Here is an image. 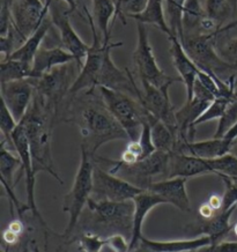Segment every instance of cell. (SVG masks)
Wrapping results in <instances>:
<instances>
[{
  "mask_svg": "<svg viewBox=\"0 0 237 252\" xmlns=\"http://www.w3.org/2000/svg\"><path fill=\"white\" fill-rule=\"evenodd\" d=\"M68 6L63 0H50V18L52 25L58 29L62 46L75 58V65L79 69L82 67L89 45L80 37L72 26L69 19Z\"/></svg>",
  "mask_w": 237,
  "mask_h": 252,
  "instance_id": "cell-10",
  "label": "cell"
},
{
  "mask_svg": "<svg viewBox=\"0 0 237 252\" xmlns=\"http://www.w3.org/2000/svg\"><path fill=\"white\" fill-rule=\"evenodd\" d=\"M55 119L56 116L46 109L41 99L35 95L31 108L19 124L22 126L28 139L36 174L45 171L57 182L63 184L61 176L56 170L52 157L51 137Z\"/></svg>",
  "mask_w": 237,
  "mask_h": 252,
  "instance_id": "cell-2",
  "label": "cell"
},
{
  "mask_svg": "<svg viewBox=\"0 0 237 252\" xmlns=\"http://www.w3.org/2000/svg\"><path fill=\"white\" fill-rule=\"evenodd\" d=\"M170 42V56H171L172 65L178 73L179 79L185 86L186 101H191L193 96V87H195L196 80L198 78L199 68L195 64V62L190 58L186 54L184 46H183L181 39L175 35L168 36Z\"/></svg>",
  "mask_w": 237,
  "mask_h": 252,
  "instance_id": "cell-17",
  "label": "cell"
},
{
  "mask_svg": "<svg viewBox=\"0 0 237 252\" xmlns=\"http://www.w3.org/2000/svg\"><path fill=\"white\" fill-rule=\"evenodd\" d=\"M169 158L170 153L167 152L156 151L151 157L140 160L133 164L122 163L119 160H108L110 163H112V167L110 168V172L113 175L119 176L129 181L130 183L136 185V187L147 190L156 177L167 178L169 167Z\"/></svg>",
  "mask_w": 237,
  "mask_h": 252,
  "instance_id": "cell-7",
  "label": "cell"
},
{
  "mask_svg": "<svg viewBox=\"0 0 237 252\" xmlns=\"http://www.w3.org/2000/svg\"><path fill=\"white\" fill-rule=\"evenodd\" d=\"M198 213L200 219H203V220H208V219H212L214 217L216 214V211L206 201V203L200 205Z\"/></svg>",
  "mask_w": 237,
  "mask_h": 252,
  "instance_id": "cell-46",
  "label": "cell"
},
{
  "mask_svg": "<svg viewBox=\"0 0 237 252\" xmlns=\"http://www.w3.org/2000/svg\"><path fill=\"white\" fill-rule=\"evenodd\" d=\"M25 252H39V251H38V248L37 247L33 245V250H31V249H28V248H26Z\"/></svg>",
  "mask_w": 237,
  "mask_h": 252,
  "instance_id": "cell-51",
  "label": "cell"
},
{
  "mask_svg": "<svg viewBox=\"0 0 237 252\" xmlns=\"http://www.w3.org/2000/svg\"><path fill=\"white\" fill-rule=\"evenodd\" d=\"M235 98H228V97H216L211 104L207 107L205 111L203 112V115L198 118V121L196 122V127L197 126L205 124L207 122L215 121L219 119L225 115V112L230 104V102Z\"/></svg>",
  "mask_w": 237,
  "mask_h": 252,
  "instance_id": "cell-36",
  "label": "cell"
},
{
  "mask_svg": "<svg viewBox=\"0 0 237 252\" xmlns=\"http://www.w3.org/2000/svg\"><path fill=\"white\" fill-rule=\"evenodd\" d=\"M235 142H237V140H236V141H235Z\"/></svg>",
  "mask_w": 237,
  "mask_h": 252,
  "instance_id": "cell-56",
  "label": "cell"
},
{
  "mask_svg": "<svg viewBox=\"0 0 237 252\" xmlns=\"http://www.w3.org/2000/svg\"><path fill=\"white\" fill-rule=\"evenodd\" d=\"M99 91L103 103L124 128L130 141L138 140L143 123L148 121L149 112L138 99L125 93L105 87H99Z\"/></svg>",
  "mask_w": 237,
  "mask_h": 252,
  "instance_id": "cell-6",
  "label": "cell"
},
{
  "mask_svg": "<svg viewBox=\"0 0 237 252\" xmlns=\"http://www.w3.org/2000/svg\"><path fill=\"white\" fill-rule=\"evenodd\" d=\"M86 13V18L88 20L89 26H91L93 42L89 45V50L87 52L85 61H83L82 67L80 68L78 77L72 82L71 88L68 91V96L72 99L75 97L79 93H92L98 88V80L100 72H101L103 63L106 54L111 50L123 46V42H104L96 28V25L93 19V14L86 7H83Z\"/></svg>",
  "mask_w": 237,
  "mask_h": 252,
  "instance_id": "cell-4",
  "label": "cell"
},
{
  "mask_svg": "<svg viewBox=\"0 0 237 252\" xmlns=\"http://www.w3.org/2000/svg\"><path fill=\"white\" fill-rule=\"evenodd\" d=\"M148 123L151 125L152 139L156 151L173 153L176 151L177 142H178L175 132L168 125L151 114L148 116Z\"/></svg>",
  "mask_w": 237,
  "mask_h": 252,
  "instance_id": "cell-27",
  "label": "cell"
},
{
  "mask_svg": "<svg viewBox=\"0 0 237 252\" xmlns=\"http://www.w3.org/2000/svg\"><path fill=\"white\" fill-rule=\"evenodd\" d=\"M186 0H165V12L171 34L183 41V11Z\"/></svg>",
  "mask_w": 237,
  "mask_h": 252,
  "instance_id": "cell-33",
  "label": "cell"
},
{
  "mask_svg": "<svg viewBox=\"0 0 237 252\" xmlns=\"http://www.w3.org/2000/svg\"><path fill=\"white\" fill-rule=\"evenodd\" d=\"M195 252H197V251H195Z\"/></svg>",
  "mask_w": 237,
  "mask_h": 252,
  "instance_id": "cell-57",
  "label": "cell"
},
{
  "mask_svg": "<svg viewBox=\"0 0 237 252\" xmlns=\"http://www.w3.org/2000/svg\"><path fill=\"white\" fill-rule=\"evenodd\" d=\"M34 79L33 64L15 61V59H2L0 64V82H9L16 80Z\"/></svg>",
  "mask_w": 237,
  "mask_h": 252,
  "instance_id": "cell-31",
  "label": "cell"
},
{
  "mask_svg": "<svg viewBox=\"0 0 237 252\" xmlns=\"http://www.w3.org/2000/svg\"><path fill=\"white\" fill-rule=\"evenodd\" d=\"M130 252H153V251L149 250L148 248H146L143 244H140L139 248H136L135 250H132V251H130Z\"/></svg>",
  "mask_w": 237,
  "mask_h": 252,
  "instance_id": "cell-50",
  "label": "cell"
},
{
  "mask_svg": "<svg viewBox=\"0 0 237 252\" xmlns=\"http://www.w3.org/2000/svg\"><path fill=\"white\" fill-rule=\"evenodd\" d=\"M113 1H115V2H116V0H113Z\"/></svg>",
  "mask_w": 237,
  "mask_h": 252,
  "instance_id": "cell-55",
  "label": "cell"
},
{
  "mask_svg": "<svg viewBox=\"0 0 237 252\" xmlns=\"http://www.w3.org/2000/svg\"><path fill=\"white\" fill-rule=\"evenodd\" d=\"M233 231H234V234H235L236 236H237V222L233 225Z\"/></svg>",
  "mask_w": 237,
  "mask_h": 252,
  "instance_id": "cell-52",
  "label": "cell"
},
{
  "mask_svg": "<svg viewBox=\"0 0 237 252\" xmlns=\"http://www.w3.org/2000/svg\"><path fill=\"white\" fill-rule=\"evenodd\" d=\"M203 9L207 19L214 22L219 27V31L237 13V6L233 0H206Z\"/></svg>",
  "mask_w": 237,
  "mask_h": 252,
  "instance_id": "cell-30",
  "label": "cell"
},
{
  "mask_svg": "<svg viewBox=\"0 0 237 252\" xmlns=\"http://www.w3.org/2000/svg\"><path fill=\"white\" fill-rule=\"evenodd\" d=\"M216 49L220 57L237 69V36L225 39L221 44L216 43Z\"/></svg>",
  "mask_w": 237,
  "mask_h": 252,
  "instance_id": "cell-41",
  "label": "cell"
},
{
  "mask_svg": "<svg viewBox=\"0 0 237 252\" xmlns=\"http://www.w3.org/2000/svg\"><path fill=\"white\" fill-rule=\"evenodd\" d=\"M21 160L12 153L4 141L0 145V177L2 187L14 188L15 172L21 169Z\"/></svg>",
  "mask_w": 237,
  "mask_h": 252,
  "instance_id": "cell-32",
  "label": "cell"
},
{
  "mask_svg": "<svg viewBox=\"0 0 237 252\" xmlns=\"http://www.w3.org/2000/svg\"><path fill=\"white\" fill-rule=\"evenodd\" d=\"M87 207L92 213V221L87 231L101 236L102 234H108V236L122 234L130 236L131 240L135 213V204L132 200L110 201L91 198Z\"/></svg>",
  "mask_w": 237,
  "mask_h": 252,
  "instance_id": "cell-3",
  "label": "cell"
},
{
  "mask_svg": "<svg viewBox=\"0 0 237 252\" xmlns=\"http://www.w3.org/2000/svg\"><path fill=\"white\" fill-rule=\"evenodd\" d=\"M43 1H46V0H43Z\"/></svg>",
  "mask_w": 237,
  "mask_h": 252,
  "instance_id": "cell-54",
  "label": "cell"
},
{
  "mask_svg": "<svg viewBox=\"0 0 237 252\" xmlns=\"http://www.w3.org/2000/svg\"><path fill=\"white\" fill-rule=\"evenodd\" d=\"M93 19L104 42L111 41V23L115 18L116 4L113 0H92Z\"/></svg>",
  "mask_w": 237,
  "mask_h": 252,
  "instance_id": "cell-26",
  "label": "cell"
},
{
  "mask_svg": "<svg viewBox=\"0 0 237 252\" xmlns=\"http://www.w3.org/2000/svg\"><path fill=\"white\" fill-rule=\"evenodd\" d=\"M135 22L143 23V25H153L161 29L167 36L172 35L170 31L168 22H167L165 12V0H148V4L145 11L141 14L132 18Z\"/></svg>",
  "mask_w": 237,
  "mask_h": 252,
  "instance_id": "cell-29",
  "label": "cell"
},
{
  "mask_svg": "<svg viewBox=\"0 0 237 252\" xmlns=\"http://www.w3.org/2000/svg\"><path fill=\"white\" fill-rule=\"evenodd\" d=\"M52 26L53 25H52L51 18H50L49 15L48 18L42 22V25L39 26L37 31H36L34 34L29 36V37L27 38L21 45L18 46V48L12 52L8 58L28 63V64H33L36 55H37L39 49L42 48L43 41H44V38L46 37V35H48L50 28H51Z\"/></svg>",
  "mask_w": 237,
  "mask_h": 252,
  "instance_id": "cell-25",
  "label": "cell"
},
{
  "mask_svg": "<svg viewBox=\"0 0 237 252\" xmlns=\"http://www.w3.org/2000/svg\"><path fill=\"white\" fill-rule=\"evenodd\" d=\"M138 142H139L140 147H141V153H142L141 160L151 157L153 153H155L156 152L154 142H153V139H152L151 125H149L148 121L143 123L142 130H141V133H140V137L138 139Z\"/></svg>",
  "mask_w": 237,
  "mask_h": 252,
  "instance_id": "cell-42",
  "label": "cell"
},
{
  "mask_svg": "<svg viewBox=\"0 0 237 252\" xmlns=\"http://www.w3.org/2000/svg\"><path fill=\"white\" fill-rule=\"evenodd\" d=\"M15 0H1V9H0V21L7 22L12 20V7Z\"/></svg>",
  "mask_w": 237,
  "mask_h": 252,
  "instance_id": "cell-44",
  "label": "cell"
},
{
  "mask_svg": "<svg viewBox=\"0 0 237 252\" xmlns=\"http://www.w3.org/2000/svg\"><path fill=\"white\" fill-rule=\"evenodd\" d=\"M132 201L135 204V213H133L132 236L131 240H130V249H131V251L135 250L141 244V240L143 237V222H145L146 217L148 215L149 212L154 207L159 206V205L166 204V201L160 195L148 190H143Z\"/></svg>",
  "mask_w": 237,
  "mask_h": 252,
  "instance_id": "cell-20",
  "label": "cell"
},
{
  "mask_svg": "<svg viewBox=\"0 0 237 252\" xmlns=\"http://www.w3.org/2000/svg\"><path fill=\"white\" fill-rule=\"evenodd\" d=\"M225 183V192L222 194V210L228 211L233 207H237V181L227 176H219Z\"/></svg>",
  "mask_w": 237,
  "mask_h": 252,
  "instance_id": "cell-40",
  "label": "cell"
},
{
  "mask_svg": "<svg viewBox=\"0 0 237 252\" xmlns=\"http://www.w3.org/2000/svg\"><path fill=\"white\" fill-rule=\"evenodd\" d=\"M207 203L211 205V206L214 208L216 212L222 210V197L221 195L212 194L211 197L208 198V200H207Z\"/></svg>",
  "mask_w": 237,
  "mask_h": 252,
  "instance_id": "cell-47",
  "label": "cell"
},
{
  "mask_svg": "<svg viewBox=\"0 0 237 252\" xmlns=\"http://www.w3.org/2000/svg\"><path fill=\"white\" fill-rule=\"evenodd\" d=\"M235 142L227 140L225 138H211L207 140L192 141L181 144L177 147V153H185L193 157L203 158V160H213V158L223 157L230 153Z\"/></svg>",
  "mask_w": 237,
  "mask_h": 252,
  "instance_id": "cell-22",
  "label": "cell"
},
{
  "mask_svg": "<svg viewBox=\"0 0 237 252\" xmlns=\"http://www.w3.org/2000/svg\"><path fill=\"white\" fill-rule=\"evenodd\" d=\"M140 85H141V92L139 96L140 103L149 114L168 125L177 135L176 110L170 101L169 88H158L147 81H140Z\"/></svg>",
  "mask_w": 237,
  "mask_h": 252,
  "instance_id": "cell-15",
  "label": "cell"
},
{
  "mask_svg": "<svg viewBox=\"0 0 237 252\" xmlns=\"http://www.w3.org/2000/svg\"><path fill=\"white\" fill-rule=\"evenodd\" d=\"M49 15L50 0H15L12 7V20L20 45L37 31Z\"/></svg>",
  "mask_w": 237,
  "mask_h": 252,
  "instance_id": "cell-12",
  "label": "cell"
},
{
  "mask_svg": "<svg viewBox=\"0 0 237 252\" xmlns=\"http://www.w3.org/2000/svg\"><path fill=\"white\" fill-rule=\"evenodd\" d=\"M223 138L227 139V140L233 141V142H235L237 140V122L235 123V125H234L233 127L230 128L228 132H227Z\"/></svg>",
  "mask_w": 237,
  "mask_h": 252,
  "instance_id": "cell-48",
  "label": "cell"
},
{
  "mask_svg": "<svg viewBox=\"0 0 237 252\" xmlns=\"http://www.w3.org/2000/svg\"><path fill=\"white\" fill-rule=\"evenodd\" d=\"M116 13L115 18L112 20L111 28L115 25L117 19H121V21L126 25V16L133 18V16L141 14L147 7L148 0H116Z\"/></svg>",
  "mask_w": 237,
  "mask_h": 252,
  "instance_id": "cell-34",
  "label": "cell"
},
{
  "mask_svg": "<svg viewBox=\"0 0 237 252\" xmlns=\"http://www.w3.org/2000/svg\"><path fill=\"white\" fill-rule=\"evenodd\" d=\"M94 158L81 145V157L76 170L71 190L65 195L63 211L68 214V227L63 234L64 237H69L74 231L76 224L81 218L82 212L88 206L94 188Z\"/></svg>",
  "mask_w": 237,
  "mask_h": 252,
  "instance_id": "cell-5",
  "label": "cell"
},
{
  "mask_svg": "<svg viewBox=\"0 0 237 252\" xmlns=\"http://www.w3.org/2000/svg\"><path fill=\"white\" fill-rule=\"evenodd\" d=\"M76 244L82 252H101L106 247V238L101 235L86 231L75 238Z\"/></svg>",
  "mask_w": 237,
  "mask_h": 252,
  "instance_id": "cell-38",
  "label": "cell"
},
{
  "mask_svg": "<svg viewBox=\"0 0 237 252\" xmlns=\"http://www.w3.org/2000/svg\"><path fill=\"white\" fill-rule=\"evenodd\" d=\"M218 35H191L184 36L182 44L186 54L195 62L199 69L213 77L236 69L220 57L216 49Z\"/></svg>",
  "mask_w": 237,
  "mask_h": 252,
  "instance_id": "cell-9",
  "label": "cell"
},
{
  "mask_svg": "<svg viewBox=\"0 0 237 252\" xmlns=\"http://www.w3.org/2000/svg\"><path fill=\"white\" fill-rule=\"evenodd\" d=\"M94 92L85 93L86 98L72 102L74 109L71 121L79 127L82 137V146L93 158L101 146L116 140H130L121 124L103 103L102 98L95 97Z\"/></svg>",
  "mask_w": 237,
  "mask_h": 252,
  "instance_id": "cell-1",
  "label": "cell"
},
{
  "mask_svg": "<svg viewBox=\"0 0 237 252\" xmlns=\"http://www.w3.org/2000/svg\"><path fill=\"white\" fill-rule=\"evenodd\" d=\"M207 174H214L207 160L185 153H170L167 178H191Z\"/></svg>",
  "mask_w": 237,
  "mask_h": 252,
  "instance_id": "cell-21",
  "label": "cell"
},
{
  "mask_svg": "<svg viewBox=\"0 0 237 252\" xmlns=\"http://www.w3.org/2000/svg\"><path fill=\"white\" fill-rule=\"evenodd\" d=\"M208 164L216 176H227L230 178H237V157L228 153L223 157L207 160Z\"/></svg>",
  "mask_w": 237,
  "mask_h": 252,
  "instance_id": "cell-35",
  "label": "cell"
},
{
  "mask_svg": "<svg viewBox=\"0 0 237 252\" xmlns=\"http://www.w3.org/2000/svg\"><path fill=\"white\" fill-rule=\"evenodd\" d=\"M94 162V188L92 198L95 200L129 201L133 200L143 191L124 178L103 170L95 160Z\"/></svg>",
  "mask_w": 237,
  "mask_h": 252,
  "instance_id": "cell-13",
  "label": "cell"
},
{
  "mask_svg": "<svg viewBox=\"0 0 237 252\" xmlns=\"http://www.w3.org/2000/svg\"><path fill=\"white\" fill-rule=\"evenodd\" d=\"M235 28H237V18L234 19L233 21H230V22L227 23L226 26H223V27L218 32V36L223 34V32H229V31H232V29H235Z\"/></svg>",
  "mask_w": 237,
  "mask_h": 252,
  "instance_id": "cell-49",
  "label": "cell"
},
{
  "mask_svg": "<svg viewBox=\"0 0 237 252\" xmlns=\"http://www.w3.org/2000/svg\"><path fill=\"white\" fill-rule=\"evenodd\" d=\"M186 182L188 178H165L153 182L147 190L160 195L166 204L172 205L183 212H188L190 211V199L186 191Z\"/></svg>",
  "mask_w": 237,
  "mask_h": 252,
  "instance_id": "cell-18",
  "label": "cell"
},
{
  "mask_svg": "<svg viewBox=\"0 0 237 252\" xmlns=\"http://www.w3.org/2000/svg\"><path fill=\"white\" fill-rule=\"evenodd\" d=\"M208 252H237V242L222 241L214 247H209Z\"/></svg>",
  "mask_w": 237,
  "mask_h": 252,
  "instance_id": "cell-45",
  "label": "cell"
},
{
  "mask_svg": "<svg viewBox=\"0 0 237 252\" xmlns=\"http://www.w3.org/2000/svg\"><path fill=\"white\" fill-rule=\"evenodd\" d=\"M233 180H235V181H237V178H233Z\"/></svg>",
  "mask_w": 237,
  "mask_h": 252,
  "instance_id": "cell-53",
  "label": "cell"
},
{
  "mask_svg": "<svg viewBox=\"0 0 237 252\" xmlns=\"http://www.w3.org/2000/svg\"><path fill=\"white\" fill-rule=\"evenodd\" d=\"M106 238V247L112 252H130V241H128L125 235L113 234Z\"/></svg>",
  "mask_w": 237,
  "mask_h": 252,
  "instance_id": "cell-43",
  "label": "cell"
},
{
  "mask_svg": "<svg viewBox=\"0 0 237 252\" xmlns=\"http://www.w3.org/2000/svg\"><path fill=\"white\" fill-rule=\"evenodd\" d=\"M236 208L237 207H233L228 211H220L208 220L200 219L196 225L190 224L189 228H186V231H189L190 234L198 235V236H209L213 241L212 247H214V245L221 243L233 230L230 219Z\"/></svg>",
  "mask_w": 237,
  "mask_h": 252,
  "instance_id": "cell-19",
  "label": "cell"
},
{
  "mask_svg": "<svg viewBox=\"0 0 237 252\" xmlns=\"http://www.w3.org/2000/svg\"><path fill=\"white\" fill-rule=\"evenodd\" d=\"M205 20V9L200 4V0H186L184 11H183L184 36L203 35V27Z\"/></svg>",
  "mask_w": 237,
  "mask_h": 252,
  "instance_id": "cell-28",
  "label": "cell"
},
{
  "mask_svg": "<svg viewBox=\"0 0 237 252\" xmlns=\"http://www.w3.org/2000/svg\"><path fill=\"white\" fill-rule=\"evenodd\" d=\"M71 63H75V58L63 46H53V48L42 46L33 62L35 80L41 78L45 73L52 71L53 68L68 65Z\"/></svg>",
  "mask_w": 237,
  "mask_h": 252,
  "instance_id": "cell-23",
  "label": "cell"
},
{
  "mask_svg": "<svg viewBox=\"0 0 237 252\" xmlns=\"http://www.w3.org/2000/svg\"><path fill=\"white\" fill-rule=\"evenodd\" d=\"M237 122V98L233 99L230 104L227 108L225 115L219 119L218 127L213 137L214 138H223L225 134L228 132L230 128L235 125Z\"/></svg>",
  "mask_w": 237,
  "mask_h": 252,
  "instance_id": "cell-39",
  "label": "cell"
},
{
  "mask_svg": "<svg viewBox=\"0 0 237 252\" xmlns=\"http://www.w3.org/2000/svg\"><path fill=\"white\" fill-rule=\"evenodd\" d=\"M1 102L19 123L29 110L36 93L34 79L0 82Z\"/></svg>",
  "mask_w": 237,
  "mask_h": 252,
  "instance_id": "cell-16",
  "label": "cell"
},
{
  "mask_svg": "<svg viewBox=\"0 0 237 252\" xmlns=\"http://www.w3.org/2000/svg\"><path fill=\"white\" fill-rule=\"evenodd\" d=\"M19 126V122L14 118V116L11 114L7 107L1 102V111H0V130L4 135V141L6 146L9 149H14V145H13L12 135L13 132L16 130Z\"/></svg>",
  "mask_w": 237,
  "mask_h": 252,
  "instance_id": "cell-37",
  "label": "cell"
},
{
  "mask_svg": "<svg viewBox=\"0 0 237 252\" xmlns=\"http://www.w3.org/2000/svg\"><path fill=\"white\" fill-rule=\"evenodd\" d=\"M141 244L153 252H195L212 247L213 241L209 236H198L176 241H154L142 237Z\"/></svg>",
  "mask_w": 237,
  "mask_h": 252,
  "instance_id": "cell-24",
  "label": "cell"
},
{
  "mask_svg": "<svg viewBox=\"0 0 237 252\" xmlns=\"http://www.w3.org/2000/svg\"><path fill=\"white\" fill-rule=\"evenodd\" d=\"M13 145H14V151L21 160V172L25 174L26 178V192H27V205L29 206L33 217L37 220L45 230H49V225L46 223L44 218L39 213L37 204H36L35 197V184H36V172L34 170V164H33V158L29 148V142L27 135L23 131L22 126L19 124L16 130L13 132L12 135Z\"/></svg>",
  "mask_w": 237,
  "mask_h": 252,
  "instance_id": "cell-14",
  "label": "cell"
},
{
  "mask_svg": "<svg viewBox=\"0 0 237 252\" xmlns=\"http://www.w3.org/2000/svg\"><path fill=\"white\" fill-rule=\"evenodd\" d=\"M136 46L133 51L132 61L140 81H147L158 88H170L173 82L181 79H173L167 75L159 66L153 48L149 41V32L147 25L136 22Z\"/></svg>",
  "mask_w": 237,
  "mask_h": 252,
  "instance_id": "cell-8",
  "label": "cell"
},
{
  "mask_svg": "<svg viewBox=\"0 0 237 252\" xmlns=\"http://www.w3.org/2000/svg\"><path fill=\"white\" fill-rule=\"evenodd\" d=\"M69 65V64H68ZM68 65L53 68L39 79H36L35 95L41 99L46 109H49L57 117L59 105L68 95L71 88V73Z\"/></svg>",
  "mask_w": 237,
  "mask_h": 252,
  "instance_id": "cell-11",
  "label": "cell"
}]
</instances>
